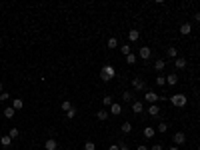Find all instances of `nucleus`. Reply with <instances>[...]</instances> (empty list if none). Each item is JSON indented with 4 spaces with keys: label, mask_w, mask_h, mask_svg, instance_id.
Returning a JSON list of instances; mask_svg holds the SVG:
<instances>
[{
    "label": "nucleus",
    "mask_w": 200,
    "mask_h": 150,
    "mask_svg": "<svg viewBox=\"0 0 200 150\" xmlns=\"http://www.w3.org/2000/svg\"><path fill=\"white\" fill-rule=\"evenodd\" d=\"M168 150H180V148H178V146H170Z\"/></svg>",
    "instance_id": "obj_41"
},
{
    "label": "nucleus",
    "mask_w": 200,
    "mask_h": 150,
    "mask_svg": "<svg viewBox=\"0 0 200 150\" xmlns=\"http://www.w3.org/2000/svg\"><path fill=\"white\" fill-rule=\"evenodd\" d=\"M132 112H134V114L144 112V104H142V102H132Z\"/></svg>",
    "instance_id": "obj_15"
},
{
    "label": "nucleus",
    "mask_w": 200,
    "mask_h": 150,
    "mask_svg": "<svg viewBox=\"0 0 200 150\" xmlns=\"http://www.w3.org/2000/svg\"><path fill=\"white\" fill-rule=\"evenodd\" d=\"M176 82H178V74L176 72H172V74L166 76V84H168V86H176Z\"/></svg>",
    "instance_id": "obj_11"
},
{
    "label": "nucleus",
    "mask_w": 200,
    "mask_h": 150,
    "mask_svg": "<svg viewBox=\"0 0 200 150\" xmlns=\"http://www.w3.org/2000/svg\"><path fill=\"white\" fill-rule=\"evenodd\" d=\"M14 114H16V110L12 106H6V108H4V116H6V118H14Z\"/></svg>",
    "instance_id": "obj_19"
},
{
    "label": "nucleus",
    "mask_w": 200,
    "mask_h": 150,
    "mask_svg": "<svg viewBox=\"0 0 200 150\" xmlns=\"http://www.w3.org/2000/svg\"><path fill=\"white\" fill-rule=\"evenodd\" d=\"M74 116H76V108H74V106H72V108H70V110L66 112V118H68V120H72Z\"/></svg>",
    "instance_id": "obj_30"
},
{
    "label": "nucleus",
    "mask_w": 200,
    "mask_h": 150,
    "mask_svg": "<svg viewBox=\"0 0 200 150\" xmlns=\"http://www.w3.org/2000/svg\"><path fill=\"white\" fill-rule=\"evenodd\" d=\"M194 18H196V20H198V22H200V12H196V16H194Z\"/></svg>",
    "instance_id": "obj_40"
},
{
    "label": "nucleus",
    "mask_w": 200,
    "mask_h": 150,
    "mask_svg": "<svg viewBox=\"0 0 200 150\" xmlns=\"http://www.w3.org/2000/svg\"><path fill=\"white\" fill-rule=\"evenodd\" d=\"M172 140H174V146H178V144H184V142H186V134H184V132H180V130H178L176 134L172 136Z\"/></svg>",
    "instance_id": "obj_4"
},
{
    "label": "nucleus",
    "mask_w": 200,
    "mask_h": 150,
    "mask_svg": "<svg viewBox=\"0 0 200 150\" xmlns=\"http://www.w3.org/2000/svg\"><path fill=\"white\" fill-rule=\"evenodd\" d=\"M44 148H46V150H56L58 144H56V140H54V138H48V140L44 142Z\"/></svg>",
    "instance_id": "obj_14"
},
{
    "label": "nucleus",
    "mask_w": 200,
    "mask_h": 150,
    "mask_svg": "<svg viewBox=\"0 0 200 150\" xmlns=\"http://www.w3.org/2000/svg\"><path fill=\"white\" fill-rule=\"evenodd\" d=\"M122 100H124V102H132V92H130V90L122 92Z\"/></svg>",
    "instance_id": "obj_26"
},
{
    "label": "nucleus",
    "mask_w": 200,
    "mask_h": 150,
    "mask_svg": "<svg viewBox=\"0 0 200 150\" xmlns=\"http://www.w3.org/2000/svg\"><path fill=\"white\" fill-rule=\"evenodd\" d=\"M154 84H156V86H164V84H166V78L160 74V76H156V78H154Z\"/></svg>",
    "instance_id": "obj_24"
},
{
    "label": "nucleus",
    "mask_w": 200,
    "mask_h": 150,
    "mask_svg": "<svg viewBox=\"0 0 200 150\" xmlns=\"http://www.w3.org/2000/svg\"><path fill=\"white\" fill-rule=\"evenodd\" d=\"M164 66H166V62L162 60V58H160V60H156V62H154V70H158V72H162V70H164Z\"/></svg>",
    "instance_id": "obj_20"
},
{
    "label": "nucleus",
    "mask_w": 200,
    "mask_h": 150,
    "mask_svg": "<svg viewBox=\"0 0 200 150\" xmlns=\"http://www.w3.org/2000/svg\"><path fill=\"white\" fill-rule=\"evenodd\" d=\"M132 86H134V90H136V92H142V90L146 88V84H144L142 78H134V80H132Z\"/></svg>",
    "instance_id": "obj_5"
},
{
    "label": "nucleus",
    "mask_w": 200,
    "mask_h": 150,
    "mask_svg": "<svg viewBox=\"0 0 200 150\" xmlns=\"http://www.w3.org/2000/svg\"><path fill=\"white\" fill-rule=\"evenodd\" d=\"M166 54H168L170 58H174V60H176V58H178V50H176L174 46H168V48H166Z\"/></svg>",
    "instance_id": "obj_18"
},
{
    "label": "nucleus",
    "mask_w": 200,
    "mask_h": 150,
    "mask_svg": "<svg viewBox=\"0 0 200 150\" xmlns=\"http://www.w3.org/2000/svg\"><path fill=\"white\" fill-rule=\"evenodd\" d=\"M4 92V84H2V80H0V94Z\"/></svg>",
    "instance_id": "obj_39"
},
{
    "label": "nucleus",
    "mask_w": 200,
    "mask_h": 150,
    "mask_svg": "<svg viewBox=\"0 0 200 150\" xmlns=\"http://www.w3.org/2000/svg\"><path fill=\"white\" fill-rule=\"evenodd\" d=\"M108 48H118V38H108Z\"/></svg>",
    "instance_id": "obj_28"
},
{
    "label": "nucleus",
    "mask_w": 200,
    "mask_h": 150,
    "mask_svg": "<svg viewBox=\"0 0 200 150\" xmlns=\"http://www.w3.org/2000/svg\"><path fill=\"white\" fill-rule=\"evenodd\" d=\"M152 150H162V144H154V146H152Z\"/></svg>",
    "instance_id": "obj_36"
},
{
    "label": "nucleus",
    "mask_w": 200,
    "mask_h": 150,
    "mask_svg": "<svg viewBox=\"0 0 200 150\" xmlns=\"http://www.w3.org/2000/svg\"><path fill=\"white\" fill-rule=\"evenodd\" d=\"M166 130H168V124H166V122H160V124L156 126V132H160V134H164Z\"/></svg>",
    "instance_id": "obj_23"
},
{
    "label": "nucleus",
    "mask_w": 200,
    "mask_h": 150,
    "mask_svg": "<svg viewBox=\"0 0 200 150\" xmlns=\"http://www.w3.org/2000/svg\"><path fill=\"white\" fill-rule=\"evenodd\" d=\"M144 100H146L148 104H156L160 100V94H156V92H152V90H148V92H144Z\"/></svg>",
    "instance_id": "obj_3"
},
{
    "label": "nucleus",
    "mask_w": 200,
    "mask_h": 150,
    "mask_svg": "<svg viewBox=\"0 0 200 150\" xmlns=\"http://www.w3.org/2000/svg\"><path fill=\"white\" fill-rule=\"evenodd\" d=\"M108 116H110V110H104V108H102V110L96 112V118H98L100 122H104V120L108 118Z\"/></svg>",
    "instance_id": "obj_12"
},
{
    "label": "nucleus",
    "mask_w": 200,
    "mask_h": 150,
    "mask_svg": "<svg viewBox=\"0 0 200 150\" xmlns=\"http://www.w3.org/2000/svg\"><path fill=\"white\" fill-rule=\"evenodd\" d=\"M190 32H192V24H190V22L180 24V34H182V36H188Z\"/></svg>",
    "instance_id": "obj_9"
},
{
    "label": "nucleus",
    "mask_w": 200,
    "mask_h": 150,
    "mask_svg": "<svg viewBox=\"0 0 200 150\" xmlns=\"http://www.w3.org/2000/svg\"><path fill=\"white\" fill-rule=\"evenodd\" d=\"M138 56L142 58V60H148V58L152 56V50H150L148 46H142V48H140V50H138Z\"/></svg>",
    "instance_id": "obj_6"
},
{
    "label": "nucleus",
    "mask_w": 200,
    "mask_h": 150,
    "mask_svg": "<svg viewBox=\"0 0 200 150\" xmlns=\"http://www.w3.org/2000/svg\"><path fill=\"white\" fill-rule=\"evenodd\" d=\"M120 52L124 56H128V54H132V48H130V44H122L120 46Z\"/></svg>",
    "instance_id": "obj_22"
},
{
    "label": "nucleus",
    "mask_w": 200,
    "mask_h": 150,
    "mask_svg": "<svg viewBox=\"0 0 200 150\" xmlns=\"http://www.w3.org/2000/svg\"><path fill=\"white\" fill-rule=\"evenodd\" d=\"M6 100H10V94L8 92H2V94H0V102H6Z\"/></svg>",
    "instance_id": "obj_34"
},
{
    "label": "nucleus",
    "mask_w": 200,
    "mask_h": 150,
    "mask_svg": "<svg viewBox=\"0 0 200 150\" xmlns=\"http://www.w3.org/2000/svg\"><path fill=\"white\" fill-rule=\"evenodd\" d=\"M120 130L124 132V134H128V132H132V124H130V122H122Z\"/></svg>",
    "instance_id": "obj_21"
},
{
    "label": "nucleus",
    "mask_w": 200,
    "mask_h": 150,
    "mask_svg": "<svg viewBox=\"0 0 200 150\" xmlns=\"http://www.w3.org/2000/svg\"><path fill=\"white\" fill-rule=\"evenodd\" d=\"M136 150H148V146H144V144H140V146H138Z\"/></svg>",
    "instance_id": "obj_38"
},
{
    "label": "nucleus",
    "mask_w": 200,
    "mask_h": 150,
    "mask_svg": "<svg viewBox=\"0 0 200 150\" xmlns=\"http://www.w3.org/2000/svg\"><path fill=\"white\" fill-rule=\"evenodd\" d=\"M12 108H14V110H22V108H24V102H22V98H14V102H12Z\"/></svg>",
    "instance_id": "obj_17"
},
{
    "label": "nucleus",
    "mask_w": 200,
    "mask_h": 150,
    "mask_svg": "<svg viewBox=\"0 0 200 150\" xmlns=\"http://www.w3.org/2000/svg\"><path fill=\"white\" fill-rule=\"evenodd\" d=\"M84 150H96V144H94V142H90V140H88V142H84Z\"/></svg>",
    "instance_id": "obj_33"
},
{
    "label": "nucleus",
    "mask_w": 200,
    "mask_h": 150,
    "mask_svg": "<svg viewBox=\"0 0 200 150\" xmlns=\"http://www.w3.org/2000/svg\"><path fill=\"white\" fill-rule=\"evenodd\" d=\"M138 38H140V32H138V30H134V28H132L130 32H128V40H130V42H136Z\"/></svg>",
    "instance_id": "obj_16"
},
{
    "label": "nucleus",
    "mask_w": 200,
    "mask_h": 150,
    "mask_svg": "<svg viewBox=\"0 0 200 150\" xmlns=\"http://www.w3.org/2000/svg\"><path fill=\"white\" fill-rule=\"evenodd\" d=\"M8 136H10V138H18V136H20V130H18V128H10V130H8Z\"/></svg>",
    "instance_id": "obj_27"
},
{
    "label": "nucleus",
    "mask_w": 200,
    "mask_h": 150,
    "mask_svg": "<svg viewBox=\"0 0 200 150\" xmlns=\"http://www.w3.org/2000/svg\"><path fill=\"white\" fill-rule=\"evenodd\" d=\"M70 108H72V102H70V100H64V102H62V110L68 112Z\"/></svg>",
    "instance_id": "obj_31"
},
{
    "label": "nucleus",
    "mask_w": 200,
    "mask_h": 150,
    "mask_svg": "<svg viewBox=\"0 0 200 150\" xmlns=\"http://www.w3.org/2000/svg\"><path fill=\"white\" fill-rule=\"evenodd\" d=\"M0 142H2V146H10V144H12V138H10L8 134H4L2 138H0Z\"/></svg>",
    "instance_id": "obj_25"
},
{
    "label": "nucleus",
    "mask_w": 200,
    "mask_h": 150,
    "mask_svg": "<svg viewBox=\"0 0 200 150\" xmlns=\"http://www.w3.org/2000/svg\"><path fill=\"white\" fill-rule=\"evenodd\" d=\"M198 150H200V146H198Z\"/></svg>",
    "instance_id": "obj_42"
},
{
    "label": "nucleus",
    "mask_w": 200,
    "mask_h": 150,
    "mask_svg": "<svg viewBox=\"0 0 200 150\" xmlns=\"http://www.w3.org/2000/svg\"><path fill=\"white\" fill-rule=\"evenodd\" d=\"M148 114H150V116H154V118H156V116H160V108H158V104H150V106H148Z\"/></svg>",
    "instance_id": "obj_13"
},
{
    "label": "nucleus",
    "mask_w": 200,
    "mask_h": 150,
    "mask_svg": "<svg viewBox=\"0 0 200 150\" xmlns=\"http://www.w3.org/2000/svg\"><path fill=\"white\" fill-rule=\"evenodd\" d=\"M120 150H130V148H128V144H120Z\"/></svg>",
    "instance_id": "obj_37"
},
{
    "label": "nucleus",
    "mask_w": 200,
    "mask_h": 150,
    "mask_svg": "<svg viewBox=\"0 0 200 150\" xmlns=\"http://www.w3.org/2000/svg\"><path fill=\"white\" fill-rule=\"evenodd\" d=\"M142 134H144V138H148V140H150V138H154V136H156V128L146 126V128L142 130Z\"/></svg>",
    "instance_id": "obj_7"
},
{
    "label": "nucleus",
    "mask_w": 200,
    "mask_h": 150,
    "mask_svg": "<svg viewBox=\"0 0 200 150\" xmlns=\"http://www.w3.org/2000/svg\"><path fill=\"white\" fill-rule=\"evenodd\" d=\"M174 66H176V70H184V68H186V58L178 56L176 60H174Z\"/></svg>",
    "instance_id": "obj_10"
},
{
    "label": "nucleus",
    "mask_w": 200,
    "mask_h": 150,
    "mask_svg": "<svg viewBox=\"0 0 200 150\" xmlns=\"http://www.w3.org/2000/svg\"><path fill=\"white\" fill-rule=\"evenodd\" d=\"M116 76V68L112 66V64H104V66L100 68V78L104 80V82H108V80H112Z\"/></svg>",
    "instance_id": "obj_1"
},
{
    "label": "nucleus",
    "mask_w": 200,
    "mask_h": 150,
    "mask_svg": "<svg viewBox=\"0 0 200 150\" xmlns=\"http://www.w3.org/2000/svg\"><path fill=\"white\" fill-rule=\"evenodd\" d=\"M110 114H114V116L122 114V104H120V102H112V106H110Z\"/></svg>",
    "instance_id": "obj_8"
},
{
    "label": "nucleus",
    "mask_w": 200,
    "mask_h": 150,
    "mask_svg": "<svg viewBox=\"0 0 200 150\" xmlns=\"http://www.w3.org/2000/svg\"><path fill=\"white\" fill-rule=\"evenodd\" d=\"M170 104L176 106V108H184V106L188 104V96H184V94H172L170 96Z\"/></svg>",
    "instance_id": "obj_2"
},
{
    "label": "nucleus",
    "mask_w": 200,
    "mask_h": 150,
    "mask_svg": "<svg viewBox=\"0 0 200 150\" xmlns=\"http://www.w3.org/2000/svg\"><path fill=\"white\" fill-rule=\"evenodd\" d=\"M108 150H120V144H110Z\"/></svg>",
    "instance_id": "obj_35"
},
{
    "label": "nucleus",
    "mask_w": 200,
    "mask_h": 150,
    "mask_svg": "<svg viewBox=\"0 0 200 150\" xmlns=\"http://www.w3.org/2000/svg\"><path fill=\"white\" fill-rule=\"evenodd\" d=\"M136 58H138L136 54H128V56H126V62H128V64H136Z\"/></svg>",
    "instance_id": "obj_32"
},
{
    "label": "nucleus",
    "mask_w": 200,
    "mask_h": 150,
    "mask_svg": "<svg viewBox=\"0 0 200 150\" xmlns=\"http://www.w3.org/2000/svg\"><path fill=\"white\" fill-rule=\"evenodd\" d=\"M102 102H104V106H108V108H110L114 100H112V96H104V98H102Z\"/></svg>",
    "instance_id": "obj_29"
}]
</instances>
